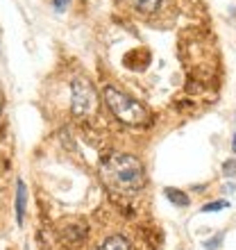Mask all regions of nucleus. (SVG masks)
<instances>
[{
    "instance_id": "nucleus-14",
    "label": "nucleus",
    "mask_w": 236,
    "mask_h": 250,
    "mask_svg": "<svg viewBox=\"0 0 236 250\" xmlns=\"http://www.w3.org/2000/svg\"><path fill=\"white\" fill-rule=\"evenodd\" d=\"M0 114H2V105H0Z\"/></svg>"
},
{
    "instance_id": "nucleus-11",
    "label": "nucleus",
    "mask_w": 236,
    "mask_h": 250,
    "mask_svg": "<svg viewBox=\"0 0 236 250\" xmlns=\"http://www.w3.org/2000/svg\"><path fill=\"white\" fill-rule=\"evenodd\" d=\"M220 244H223V234L218 232L216 237H214V239H209V241L204 244V248H207V250H218V248H220Z\"/></svg>"
},
{
    "instance_id": "nucleus-5",
    "label": "nucleus",
    "mask_w": 236,
    "mask_h": 250,
    "mask_svg": "<svg viewBox=\"0 0 236 250\" xmlns=\"http://www.w3.org/2000/svg\"><path fill=\"white\" fill-rule=\"evenodd\" d=\"M25 203H27V185L23 180L16 182V223L23 225L25 218Z\"/></svg>"
},
{
    "instance_id": "nucleus-13",
    "label": "nucleus",
    "mask_w": 236,
    "mask_h": 250,
    "mask_svg": "<svg viewBox=\"0 0 236 250\" xmlns=\"http://www.w3.org/2000/svg\"><path fill=\"white\" fill-rule=\"evenodd\" d=\"M232 150L236 152V134H234V141H232Z\"/></svg>"
},
{
    "instance_id": "nucleus-6",
    "label": "nucleus",
    "mask_w": 236,
    "mask_h": 250,
    "mask_svg": "<svg viewBox=\"0 0 236 250\" xmlns=\"http://www.w3.org/2000/svg\"><path fill=\"white\" fill-rule=\"evenodd\" d=\"M123 2H127L132 9H137L141 14H155L161 5V0H123Z\"/></svg>"
},
{
    "instance_id": "nucleus-10",
    "label": "nucleus",
    "mask_w": 236,
    "mask_h": 250,
    "mask_svg": "<svg viewBox=\"0 0 236 250\" xmlns=\"http://www.w3.org/2000/svg\"><path fill=\"white\" fill-rule=\"evenodd\" d=\"M223 173L227 178H236V159H227L223 164Z\"/></svg>"
},
{
    "instance_id": "nucleus-3",
    "label": "nucleus",
    "mask_w": 236,
    "mask_h": 250,
    "mask_svg": "<svg viewBox=\"0 0 236 250\" xmlns=\"http://www.w3.org/2000/svg\"><path fill=\"white\" fill-rule=\"evenodd\" d=\"M71 109L75 116H89L96 112L98 107V93L93 89V84L86 78H78L73 82V98H71Z\"/></svg>"
},
{
    "instance_id": "nucleus-4",
    "label": "nucleus",
    "mask_w": 236,
    "mask_h": 250,
    "mask_svg": "<svg viewBox=\"0 0 236 250\" xmlns=\"http://www.w3.org/2000/svg\"><path fill=\"white\" fill-rule=\"evenodd\" d=\"M84 237H86V225L84 223H68L64 230H61V239L71 246L82 244Z\"/></svg>"
},
{
    "instance_id": "nucleus-9",
    "label": "nucleus",
    "mask_w": 236,
    "mask_h": 250,
    "mask_svg": "<svg viewBox=\"0 0 236 250\" xmlns=\"http://www.w3.org/2000/svg\"><path fill=\"white\" fill-rule=\"evenodd\" d=\"M225 207H230V203H227V200H216V203L202 205V211H204V214H207V211H220V209H225Z\"/></svg>"
},
{
    "instance_id": "nucleus-2",
    "label": "nucleus",
    "mask_w": 236,
    "mask_h": 250,
    "mask_svg": "<svg viewBox=\"0 0 236 250\" xmlns=\"http://www.w3.org/2000/svg\"><path fill=\"white\" fill-rule=\"evenodd\" d=\"M102 100L109 107V112L116 116L120 123L130 125V127H141V125L150 123V114L141 103H137L134 98H130L127 93H123L116 86H105L102 89Z\"/></svg>"
},
{
    "instance_id": "nucleus-7",
    "label": "nucleus",
    "mask_w": 236,
    "mask_h": 250,
    "mask_svg": "<svg viewBox=\"0 0 236 250\" xmlns=\"http://www.w3.org/2000/svg\"><path fill=\"white\" fill-rule=\"evenodd\" d=\"M98 250H130V241L123 234H114V237H107L105 244L100 246Z\"/></svg>"
},
{
    "instance_id": "nucleus-12",
    "label": "nucleus",
    "mask_w": 236,
    "mask_h": 250,
    "mask_svg": "<svg viewBox=\"0 0 236 250\" xmlns=\"http://www.w3.org/2000/svg\"><path fill=\"white\" fill-rule=\"evenodd\" d=\"M53 5L57 12H64L66 7H68V0H53Z\"/></svg>"
},
{
    "instance_id": "nucleus-1",
    "label": "nucleus",
    "mask_w": 236,
    "mask_h": 250,
    "mask_svg": "<svg viewBox=\"0 0 236 250\" xmlns=\"http://www.w3.org/2000/svg\"><path fill=\"white\" fill-rule=\"evenodd\" d=\"M100 173L105 185L114 191H138L145 185L143 166L132 155H112L102 159Z\"/></svg>"
},
{
    "instance_id": "nucleus-8",
    "label": "nucleus",
    "mask_w": 236,
    "mask_h": 250,
    "mask_svg": "<svg viewBox=\"0 0 236 250\" xmlns=\"http://www.w3.org/2000/svg\"><path fill=\"white\" fill-rule=\"evenodd\" d=\"M164 193H166V198L171 200L173 205H177V207H189L191 205V198L184 193V191H179V189H173V187H166L164 189Z\"/></svg>"
}]
</instances>
